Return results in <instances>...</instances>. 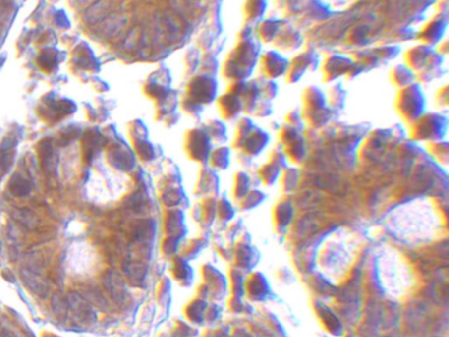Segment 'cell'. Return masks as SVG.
Returning a JSON list of instances; mask_svg holds the SVG:
<instances>
[{"mask_svg": "<svg viewBox=\"0 0 449 337\" xmlns=\"http://www.w3.org/2000/svg\"><path fill=\"white\" fill-rule=\"evenodd\" d=\"M40 65L43 66L44 69L50 70L56 65V54L53 50H48V52H43L41 57L39 59Z\"/></svg>", "mask_w": 449, "mask_h": 337, "instance_id": "6da1fadb", "label": "cell"}]
</instances>
